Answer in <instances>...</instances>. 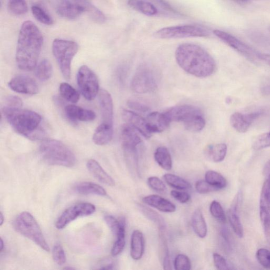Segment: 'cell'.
Here are the masks:
<instances>
[{"instance_id": "6da1fadb", "label": "cell", "mask_w": 270, "mask_h": 270, "mask_svg": "<svg viewBox=\"0 0 270 270\" xmlns=\"http://www.w3.org/2000/svg\"><path fill=\"white\" fill-rule=\"evenodd\" d=\"M44 38L37 26L26 21L21 26L18 40L16 62L21 70L31 71L36 67Z\"/></svg>"}, {"instance_id": "7a4b0ae2", "label": "cell", "mask_w": 270, "mask_h": 270, "mask_svg": "<svg viewBox=\"0 0 270 270\" xmlns=\"http://www.w3.org/2000/svg\"><path fill=\"white\" fill-rule=\"evenodd\" d=\"M175 58L184 70L197 77H209L216 69L213 58L198 45L186 43L179 45L175 52Z\"/></svg>"}, {"instance_id": "3957f363", "label": "cell", "mask_w": 270, "mask_h": 270, "mask_svg": "<svg viewBox=\"0 0 270 270\" xmlns=\"http://www.w3.org/2000/svg\"><path fill=\"white\" fill-rule=\"evenodd\" d=\"M3 114L17 133L33 140L40 137L42 118L38 113L4 106Z\"/></svg>"}, {"instance_id": "277c9868", "label": "cell", "mask_w": 270, "mask_h": 270, "mask_svg": "<svg viewBox=\"0 0 270 270\" xmlns=\"http://www.w3.org/2000/svg\"><path fill=\"white\" fill-rule=\"evenodd\" d=\"M39 152L43 160L51 165L73 167L76 159L71 149L61 142L45 139L41 142Z\"/></svg>"}, {"instance_id": "5b68a950", "label": "cell", "mask_w": 270, "mask_h": 270, "mask_svg": "<svg viewBox=\"0 0 270 270\" xmlns=\"http://www.w3.org/2000/svg\"><path fill=\"white\" fill-rule=\"evenodd\" d=\"M15 228L21 235L35 242L43 250L50 251V248L40 226L30 213L24 212L20 213L14 222Z\"/></svg>"}, {"instance_id": "8992f818", "label": "cell", "mask_w": 270, "mask_h": 270, "mask_svg": "<svg viewBox=\"0 0 270 270\" xmlns=\"http://www.w3.org/2000/svg\"><path fill=\"white\" fill-rule=\"evenodd\" d=\"M78 50L79 46L74 41L60 39L53 41V55L58 63L63 76L67 80L70 78L71 62Z\"/></svg>"}, {"instance_id": "52a82bcc", "label": "cell", "mask_w": 270, "mask_h": 270, "mask_svg": "<svg viewBox=\"0 0 270 270\" xmlns=\"http://www.w3.org/2000/svg\"><path fill=\"white\" fill-rule=\"evenodd\" d=\"M209 31L196 25H183L165 27L155 32L154 36L161 39L187 38H205L210 36Z\"/></svg>"}, {"instance_id": "ba28073f", "label": "cell", "mask_w": 270, "mask_h": 270, "mask_svg": "<svg viewBox=\"0 0 270 270\" xmlns=\"http://www.w3.org/2000/svg\"><path fill=\"white\" fill-rule=\"evenodd\" d=\"M131 87L134 92L138 94L155 91L157 88V82L153 69L148 66H140L134 75Z\"/></svg>"}, {"instance_id": "9c48e42d", "label": "cell", "mask_w": 270, "mask_h": 270, "mask_svg": "<svg viewBox=\"0 0 270 270\" xmlns=\"http://www.w3.org/2000/svg\"><path fill=\"white\" fill-rule=\"evenodd\" d=\"M213 34L225 44L240 53L248 60L257 64L261 61V53L248 46L233 35L220 30H214Z\"/></svg>"}, {"instance_id": "30bf717a", "label": "cell", "mask_w": 270, "mask_h": 270, "mask_svg": "<svg viewBox=\"0 0 270 270\" xmlns=\"http://www.w3.org/2000/svg\"><path fill=\"white\" fill-rule=\"evenodd\" d=\"M77 80L79 89L84 98L94 100L99 94L100 84L96 74L87 66H82L78 70Z\"/></svg>"}, {"instance_id": "8fae6325", "label": "cell", "mask_w": 270, "mask_h": 270, "mask_svg": "<svg viewBox=\"0 0 270 270\" xmlns=\"http://www.w3.org/2000/svg\"><path fill=\"white\" fill-rule=\"evenodd\" d=\"M95 211V205L90 203L75 204L67 209L60 216L56 223V228L59 230L63 229L78 218L91 215Z\"/></svg>"}, {"instance_id": "7c38bea8", "label": "cell", "mask_w": 270, "mask_h": 270, "mask_svg": "<svg viewBox=\"0 0 270 270\" xmlns=\"http://www.w3.org/2000/svg\"><path fill=\"white\" fill-rule=\"evenodd\" d=\"M170 122H181L186 126L198 116L203 115L199 108L184 105L170 108L165 113Z\"/></svg>"}, {"instance_id": "4fadbf2b", "label": "cell", "mask_w": 270, "mask_h": 270, "mask_svg": "<svg viewBox=\"0 0 270 270\" xmlns=\"http://www.w3.org/2000/svg\"><path fill=\"white\" fill-rule=\"evenodd\" d=\"M8 85L13 91L26 95H36L39 92L36 81L25 75H18L11 80Z\"/></svg>"}, {"instance_id": "5bb4252c", "label": "cell", "mask_w": 270, "mask_h": 270, "mask_svg": "<svg viewBox=\"0 0 270 270\" xmlns=\"http://www.w3.org/2000/svg\"><path fill=\"white\" fill-rule=\"evenodd\" d=\"M263 113V112L261 111L248 114L236 112L231 116V124L237 132L245 133L254 122L262 115Z\"/></svg>"}, {"instance_id": "9a60e30c", "label": "cell", "mask_w": 270, "mask_h": 270, "mask_svg": "<svg viewBox=\"0 0 270 270\" xmlns=\"http://www.w3.org/2000/svg\"><path fill=\"white\" fill-rule=\"evenodd\" d=\"M123 118L126 124L131 125L138 131L146 138L148 139L152 136L146 121V119L138 115L134 112L124 110L122 113Z\"/></svg>"}, {"instance_id": "2e32d148", "label": "cell", "mask_w": 270, "mask_h": 270, "mask_svg": "<svg viewBox=\"0 0 270 270\" xmlns=\"http://www.w3.org/2000/svg\"><path fill=\"white\" fill-rule=\"evenodd\" d=\"M99 102L102 123L113 126L114 107L111 95L105 89L100 91Z\"/></svg>"}, {"instance_id": "e0dca14e", "label": "cell", "mask_w": 270, "mask_h": 270, "mask_svg": "<svg viewBox=\"0 0 270 270\" xmlns=\"http://www.w3.org/2000/svg\"><path fill=\"white\" fill-rule=\"evenodd\" d=\"M56 12L63 18L73 20L85 13V8L83 4H75L67 0H62L57 6Z\"/></svg>"}, {"instance_id": "ac0fdd59", "label": "cell", "mask_w": 270, "mask_h": 270, "mask_svg": "<svg viewBox=\"0 0 270 270\" xmlns=\"http://www.w3.org/2000/svg\"><path fill=\"white\" fill-rule=\"evenodd\" d=\"M64 113L69 120L72 122H91L94 121L96 117L94 111L74 105L67 106Z\"/></svg>"}, {"instance_id": "d6986e66", "label": "cell", "mask_w": 270, "mask_h": 270, "mask_svg": "<svg viewBox=\"0 0 270 270\" xmlns=\"http://www.w3.org/2000/svg\"><path fill=\"white\" fill-rule=\"evenodd\" d=\"M146 121L149 130L153 134L164 132L171 123L165 113L158 112L150 113L147 116Z\"/></svg>"}, {"instance_id": "ffe728a7", "label": "cell", "mask_w": 270, "mask_h": 270, "mask_svg": "<svg viewBox=\"0 0 270 270\" xmlns=\"http://www.w3.org/2000/svg\"><path fill=\"white\" fill-rule=\"evenodd\" d=\"M121 138L124 149L137 148L142 143V139L136 131V129L128 124L122 128Z\"/></svg>"}, {"instance_id": "44dd1931", "label": "cell", "mask_w": 270, "mask_h": 270, "mask_svg": "<svg viewBox=\"0 0 270 270\" xmlns=\"http://www.w3.org/2000/svg\"><path fill=\"white\" fill-rule=\"evenodd\" d=\"M87 167L91 173L97 180L104 185L114 187L115 182L114 179L105 171L98 161L95 159H89L87 161Z\"/></svg>"}, {"instance_id": "7402d4cb", "label": "cell", "mask_w": 270, "mask_h": 270, "mask_svg": "<svg viewBox=\"0 0 270 270\" xmlns=\"http://www.w3.org/2000/svg\"><path fill=\"white\" fill-rule=\"evenodd\" d=\"M143 201L157 210L165 212L172 213L176 211V206L170 201L157 195H150L143 198Z\"/></svg>"}, {"instance_id": "603a6c76", "label": "cell", "mask_w": 270, "mask_h": 270, "mask_svg": "<svg viewBox=\"0 0 270 270\" xmlns=\"http://www.w3.org/2000/svg\"><path fill=\"white\" fill-rule=\"evenodd\" d=\"M113 134V126L102 123L96 128L93 140L97 145H105L111 141Z\"/></svg>"}, {"instance_id": "cb8c5ba5", "label": "cell", "mask_w": 270, "mask_h": 270, "mask_svg": "<svg viewBox=\"0 0 270 270\" xmlns=\"http://www.w3.org/2000/svg\"><path fill=\"white\" fill-rule=\"evenodd\" d=\"M145 239L143 234L139 230H135L132 235L131 255L135 260H139L143 257L145 251Z\"/></svg>"}, {"instance_id": "d4e9b609", "label": "cell", "mask_w": 270, "mask_h": 270, "mask_svg": "<svg viewBox=\"0 0 270 270\" xmlns=\"http://www.w3.org/2000/svg\"><path fill=\"white\" fill-rule=\"evenodd\" d=\"M227 150L228 147L225 144H212L205 148L204 154L209 160L219 163L225 159Z\"/></svg>"}, {"instance_id": "484cf974", "label": "cell", "mask_w": 270, "mask_h": 270, "mask_svg": "<svg viewBox=\"0 0 270 270\" xmlns=\"http://www.w3.org/2000/svg\"><path fill=\"white\" fill-rule=\"evenodd\" d=\"M129 7L147 16H154L158 14L157 8L147 0H128Z\"/></svg>"}, {"instance_id": "4316f807", "label": "cell", "mask_w": 270, "mask_h": 270, "mask_svg": "<svg viewBox=\"0 0 270 270\" xmlns=\"http://www.w3.org/2000/svg\"><path fill=\"white\" fill-rule=\"evenodd\" d=\"M74 190L83 195H88V194L99 196L107 195L106 190L102 187L90 182H84L77 184L74 187Z\"/></svg>"}, {"instance_id": "83f0119b", "label": "cell", "mask_w": 270, "mask_h": 270, "mask_svg": "<svg viewBox=\"0 0 270 270\" xmlns=\"http://www.w3.org/2000/svg\"><path fill=\"white\" fill-rule=\"evenodd\" d=\"M192 225L194 232L200 238L206 237L208 233V226L200 209H197L193 213Z\"/></svg>"}, {"instance_id": "f1b7e54d", "label": "cell", "mask_w": 270, "mask_h": 270, "mask_svg": "<svg viewBox=\"0 0 270 270\" xmlns=\"http://www.w3.org/2000/svg\"><path fill=\"white\" fill-rule=\"evenodd\" d=\"M260 216L265 239L268 244L270 245V206L262 198L260 203Z\"/></svg>"}, {"instance_id": "f546056e", "label": "cell", "mask_w": 270, "mask_h": 270, "mask_svg": "<svg viewBox=\"0 0 270 270\" xmlns=\"http://www.w3.org/2000/svg\"><path fill=\"white\" fill-rule=\"evenodd\" d=\"M166 228H159L160 254L162 263L165 269H170L169 253L165 234Z\"/></svg>"}, {"instance_id": "4dcf8cb0", "label": "cell", "mask_w": 270, "mask_h": 270, "mask_svg": "<svg viewBox=\"0 0 270 270\" xmlns=\"http://www.w3.org/2000/svg\"><path fill=\"white\" fill-rule=\"evenodd\" d=\"M157 164L163 169L170 170L172 168V159L169 150L165 147H158L154 153Z\"/></svg>"}, {"instance_id": "1f68e13d", "label": "cell", "mask_w": 270, "mask_h": 270, "mask_svg": "<svg viewBox=\"0 0 270 270\" xmlns=\"http://www.w3.org/2000/svg\"><path fill=\"white\" fill-rule=\"evenodd\" d=\"M36 68V76L40 80L45 81L51 77L53 69L51 63L48 59L42 60Z\"/></svg>"}, {"instance_id": "d6a6232c", "label": "cell", "mask_w": 270, "mask_h": 270, "mask_svg": "<svg viewBox=\"0 0 270 270\" xmlns=\"http://www.w3.org/2000/svg\"><path fill=\"white\" fill-rule=\"evenodd\" d=\"M59 91L62 98L67 101L75 104L79 101V93L69 83H61L60 85Z\"/></svg>"}, {"instance_id": "836d02e7", "label": "cell", "mask_w": 270, "mask_h": 270, "mask_svg": "<svg viewBox=\"0 0 270 270\" xmlns=\"http://www.w3.org/2000/svg\"><path fill=\"white\" fill-rule=\"evenodd\" d=\"M237 208L232 204L228 211V218L235 233L239 237H242L244 235V230L240 219L237 213Z\"/></svg>"}, {"instance_id": "e575fe53", "label": "cell", "mask_w": 270, "mask_h": 270, "mask_svg": "<svg viewBox=\"0 0 270 270\" xmlns=\"http://www.w3.org/2000/svg\"><path fill=\"white\" fill-rule=\"evenodd\" d=\"M205 181L218 190L224 189L228 184L226 179L221 174L213 170H209L206 172Z\"/></svg>"}, {"instance_id": "d590c367", "label": "cell", "mask_w": 270, "mask_h": 270, "mask_svg": "<svg viewBox=\"0 0 270 270\" xmlns=\"http://www.w3.org/2000/svg\"><path fill=\"white\" fill-rule=\"evenodd\" d=\"M164 178L169 186L178 190H187L191 188L189 182L177 175L166 174Z\"/></svg>"}, {"instance_id": "8d00e7d4", "label": "cell", "mask_w": 270, "mask_h": 270, "mask_svg": "<svg viewBox=\"0 0 270 270\" xmlns=\"http://www.w3.org/2000/svg\"><path fill=\"white\" fill-rule=\"evenodd\" d=\"M31 12L39 23L47 26L53 24V20L51 17L40 6L34 5L31 7Z\"/></svg>"}, {"instance_id": "74e56055", "label": "cell", "mask_w": 270, "mask_h": 270, "mask_svg": "<svg viewBox=\"0 0 270 270\" xmlns=\"http://www.w3.org/2000/svg\"><path fill=\"white\" fill-rule=\"evenodd\" d=\"M8 10L15 16H22L28 12V8L25 0H9Z\"/></svg>"}, {"instance_id": "f35d334b", "label": "cell", "mask_w": 270, "mask_h": 270, "mask_svg": "<svg viewBox=\"0 0 270 270\" xmlns=\"http://www.w3.org/2000/svg\"><path fill=\"white\" fill-rule=\"evenodd\" d=\"M83 5L85 8V12L88 14L94 22L99 24L105 23L106 17L99 9L89 3H83Z\"/></svg>"}, {"instance_id": "ab89813d", "label": "cell", "mask_w": 270, "mask_h": 270, "mask_svg": "<svg viewBox=\"0 0 270 270\" xmlns=\"http://www.w3.org/2000/svg\"><path fill=\"white\" fill-rule=\"evenodd\" d=\"M105 221L109 226L113 234L116 237L123 230H125L124 219L117 220L112 215H106Z\"/></svg>"}, {"instance_id": "60d3db41", "label": "cell", "mask_w": 270, "mask_h": 270, "mask_svg": "<svg viewBox=\"0 0 270 270\" xmlns=\"http://www.w3.org/2000/svg\"><path fill=\"white\" fill-rule=\"evenodd\" d=\"M139 207L146 217L155 223L158 226L159 228H166L164 220L158 213L143 205H139Z\"/></svg>"}, {"instance_id": "b9f144b4", "label": "cell", "mask_w": 270, "mask_h": 270, "mask_svg": "<svg viewBox=\"0 0 270 270\" xmlns=\"http://www.w3.org/2000/svg\"><path fill=\"white\" fill-rule=\"evenodd\" d=\"M265 181L262 188L261 198L264 199L270 206V160L265 164L264 170Z\"/></svg>"}, {"instance_id": "7bdbcfd3", "label": "cell", "mask_w": 270, "mask_h": 270, "mask_svg": "<svg viewBox=\"0 0 270 270\" xmlns=\"http://www.w3.org/2000/svg\"><path fill=\"white\" fill-rule=\"evenodd\" d=\"M210 211L213 217L219 222L224 223L226 222V216L221 204L218 201H213L210 207Z\"/></svg>"}, {"instance_id": "ee69618b", "label": "cell", "mask_w": 270, "mask_h": 270, "mask_svg": "<svg viewBox=\"0 0 270 270\" xmlns=\"http://www.w3.org/2000/svg\"><path fill=\"white\" fill-rule=\"evenodd\" d=\"M52 257L54 261L57 264L62 265L66 262V255L62 245L57 243L52 249Z\"/></svg>"}, {"instance_id": "f6af8a7d", "label": "cell", "mask_w": 270, "mask_h": 270, "mask_svg": "<svg viewBox=\"0 0 270 270\" xmlns=\"http://www.w3.org/2000/svg\"><path fill=\"white\" fill-rule=\"evenodd\" d=\"M270 147V131L258 136L254 140L253 148L256 150Z\"/></svg>"}, {"instance_id": "bcb514c9", "label": "cell", "mask_w": 270, "mask_h": 270, "mask_svg": "<svg viewBox=\"0 0 270 270\" xmlns=\"http://www.w3.org/2000/svg\"><path fill=\"white\" fill-rule=\"evenodd\" d=\"M116 237V241L112 247V254L117 256L122 252L125 246V231H122Z\"/></svg>"}, {"instance_id": "7dc6e473", "label": "cell", "mask_w": 270, "mask_h": 270, "mask_svg": "<svg viewBox=\"0 0 270 270\" xmlns=\"http://www.w3.org/2000/svg\"><path fill=\"white\" fill-rule=\"evenodd\" d=\"M256 256L259 263L265 268L270 269V251L266 248H260Z\"/></svg>"}, {"instance_id": "c3c4849f", "label": "cell", "mask_w": 270, "mask_h": 270, "mask_svg": "<svg viewBox=\"0 0 270 270\" xmlns=\"http://www.w3.org/2000/svg\"><path fill=\"white\" fill-rule=\"evenodd\" d=\"M174 267L176 270H190L191 263L190 258L184 254H178L175 259Z\"/></svg>"}, {"instance_id": "681fc988", "label": "cell", "mask_w": 270, "mask_h": 270, "mask_svg": "<svg viewBox=\"0 0 270 270\" xmlns=\"http://www.w3.org/2000/svg\"><path fill=\"white\" fill-rule=\"evenodd\" d=\"M147 182L149 186L157 192L164 193L167 190L164 183L157 177H150Z\"/></svg>"}, {"instance_id": "f907efd6", "label": "cell", "mask_w": 270, "mask_h": 270, "mask_svg": "<svg viewBox=\"0 0 270 270\" xmlns=\"http://www.w3.org/2000/svg\"><path fill=\"white\" fill-rule=\"evenodd\" d=\"M196 189L199 193L202 194L218 191L217 188L213 187L207 181L204 180H200L196 183Z\"/></svg>"}, {"instance_id": "816d5d0a", "label": "cell", "mask_w": 270, "mask_h": 270, "mask_svg": "<svg viewBox=\"0 0 270 270\" xmlns=\"http://www.w3.org/2000/svg\"><path fill=\"white\" fill-rule=\"evenodd\" d=\"M214 263L216 267L219 269L226 270L230 269L228 262L221 255L215 253L213 255Z\"/></svg>"}, {"instance_id": "f5cc1de1", "label": "cell", "mask_w": 270, "mask_h": 270, "mask_svg": "<svg viewBox=\"0 0 270 270\" xmlns=\"http://www.w3.org/2000/svg\"><path fill=\"white\" fill-rule=\"evenodd\" d=\"M5 106L14 108V109H20L23 106V102L19 97L15 96H8L5 100Z\"/></svg>"}, {"instance_id": "db71d44e", "label": "cell", "mask_w": 270, "mask_h": 270, "mask_svg": "<svg viewBox=\"0 0 270 270\" xmlns=\"http://www.w3.org/2000/svg\"><path fill=\"white\" fill-rule=\"evenodd\" d=\"M170 194L175 200L183 204L188 203L191 199L189 194L185 192L172 191Z\"/></svg>"}, {"instance_id": "11a10c76", "label": "cell", "mask_w": 270, "mask_h": 270, "mask_svg": "<svg viewBox=\"0 0 270 270\" xmlns=\"http://www.w3.org/2000/svg\"><path fill=\"white\" fill-rule=\"evenodd\" d=\"M127 105L131 109L140 112L145 113L149 111L148 107L136 101H129L127 103Z\"/></svg>"}, {"instance_id": "9f6ffc18", "label": "cell", "mask_w": 270, "mask_h": 270, "mask_svg": "<svg viewBox=\"0 0 270 270\" xmlns=\"http://www.w3.org/2000/svg\"><path fill=\"white\" fill-rule=\"evenodd\" d=\"M154 1L160 6L161 8L175 15H180L177 11L172 8L169 4H168L164 0H154Z\"/></svg>"}, {"instance_id": "6f0895ef", "label": "cell", "mask_w": 270, "mask_h": 270, "mask_svg": "<svg viewBox=\"0 0 270 270\" xmlns=\"http://www.w3.org/2000/svg\"><path fill=\"white\" fill-rule=\"evenodd\" d=\"M261 94L264 96L270 95V80L265 81L260 87Z\"/></svg>"}, {"instance_id": "680465c9", "label": "cell", "mask_w": 270, "mask_h": 270, "mask_svg": "<svg viewBox=\"0 0 270 270\" xmlns=\"http://www.w3.org/2000/svg\"><path fill=\"white\" fill-rule=\"evenodd\" d=\"M261 59L270 66V54L261 53Z\"/></svg>"}, {"instance_id": "91938a15", "label": "cell", "mask_w": 270, "mask_h": 270, "mask_svg": "<svg viewBox=\"0 0 270 270\" xmlns=\"http://www.w3.org/2000/svg\"><path fill=\"white\" fill-rule=\"evenodd\" d=\"M114 264L113 263L107 264L106 265L103 266L100 269H114Z\"/></svg>"}, {"instance_id": "94428289", "label": "cell", "mask_w": 270, "mask_h": 270, "mask_svg": "<svg viewBox=\"0 0 270 270\" xmlns=\"http://www.w3.org/2000/svg\"><path fill=\"white\" fill-rule=\"evenodd\" d=\"M0 220H1V223H0V225L2 226L5 221V218L2 212H1V214H0Z\"/></svg>"}, {"instance_id": "6125c7cd", "label": "cell", "mask_w": 270, "mask_h": 270, "mask_svg": "<svg viewBox=\"0 0 270 270\" xmlns=\"http://www.w3.org/2000/svg\"><path fill=\"white\" fill-rule=\"evenodd\" d=\"M0 244H1V247H0V251L2 252L4 250V245H5L4 240H3L2 238L1 239V243H0Z\"/></svg>"}, {"instance_id": "be15d7a7", "label": "cell", "mask_w": 270, "mask_h": 270, "mask_svg": "<svg viewBox=\"0 0 270 270\" xmlns=\"http://www.w3.org/2000/svg\"><path fill=\"white\" fill-rule=\"evenodd\" d=\"M236 1H239V2H246L247 0H236Z\"/></svg>"}, {"instance_id": "e7e4bbea", "label": "cell", "mask_w": 270, "mask_h": 270, "mask_svg": "<svg viewBox=\"0 0 270 270\" xmlns=\"http://www.w3.org/2000/svg\"><path fill=\"white\" fill-rule=\"evenodd\" d=\"M64 269H74L73 268H72V267H66V268H64Z\"/></svg>"}, {"instance_id": "03108f58", "label": "cell", "mask_w": 270, "mask_h": 270, "mask_svg": "<svg viewBox=\"0 0 270 270\" xmlns=\"http://www.w3.org/2000/svg\"><path fill=\"white\" fill-rule=\"evenodd\" d=\"M75 1L85 2V1H87V0H75Z\"/></svg>"}, {"instance_id": "003e7915", "label": "cell", "mask_w": 270, "mask_h": 270, "mask_svg": "<svg viewBox=\"0 0 270 270\" xmlns=\"http://www.w3.org/2000/svg\"><path fill=\"white\" fill-rule=\"evenodd\" d=\"M268 31L269 32V33H270V26H269L268 27Z\"/></svg>"}]
</instances>
